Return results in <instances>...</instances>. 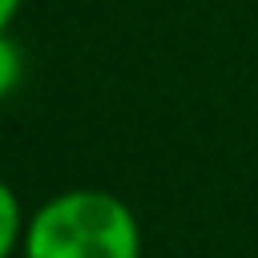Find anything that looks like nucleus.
I'll use <instances>...</instances> for the list:
<instances>
[{"label":"nucleus","instance_id":"f257e3e1","mask_svg":"<svg viewBox=\"0 0 258 258\" xmlns=\"http://www.w3.org/2000/svg\"><path fill=\"white\" fill-rule=\"evenodd\" d=\"M20 258H141V226L117 194L64 189L32 210Z\"/></svg>","mask_w":258,"mask_h":258},{"label":"nucleus","instance_id":"f03ea898","mask_svg":"<svg viewBox=\"0 0 258 258\" xmlns=\"http://www.w3.org/2000/svg\"><path fill=\"white\" fill-rule=\"evenodd\" d=\"M24 226H28V218H24V206H20L16 189H12V185L0 177V258H12V254H20Z\"/></svg>","mask_w":258,"mask_h":258},{"label":"nucleus","instance_id":"7ed1b4c3","mask_svg":"<svg viewBox=\"0 0 258 258\" xmlns=\"http://www.w3.org/2000/svg\"><path fill=\"white\" fill-rule=\"evenodd\" d=\"M20 81H24V56H20V48L12 44V36L0 32V101L12 97V93L20 89Z\"/></svg>","mask_w":258,"mask_h":258},{"label":"nucleus","instance_id":"20e7f679","mask_svg":"<svg viewBox=\"0 0 258 258\" xmlns=\"http://www.w3.org/2000/svg\"><path fill=\"white\" fill-rule=\"evenodd\" d=\"M16 12H20V0H0V32H8Z\"/></svg>","mask_w":258,"mask_h":258}]
</instances>
